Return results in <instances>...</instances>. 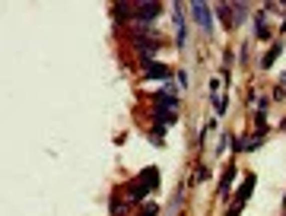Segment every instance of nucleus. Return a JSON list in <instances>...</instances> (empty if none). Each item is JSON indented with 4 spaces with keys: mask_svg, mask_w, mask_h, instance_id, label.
<instances>
[{
    "mask_svg": "<svg viewBox=\"0 0 286 216\" xmlns=\"http://www.w3.org/2000/svg\"><path fill=\"white\" fill-rule=\"evenodd\" d=\"M156 188H159V169L150 166V169H143L134 181H127V201L137 204V207H143L146 197H150Z\"/></svg>",
    "mask_w": 286,
    "mask_h": 216,
    "instance_id": "f257e3e1",
    "label": "nucleus"
},
{
    "mask_svg": "<svg viewBox=\"0 0 286 216\" xmlns=\"http://www.w3.org/2000/svg\"><path fill=\"white\" fill-rule=\"evenodd\" d=\"M172 10V25H175V48L178 51H185L188 48V6L185 3H172L169 6Z\"/></svg>",
    "mask_w": 286,
    "mask_h": 216,
    "instance_id": "f03ea898",
    "label": "nucleus"
},
{
    "mask_svg": "<svg viewBox=\"0 0 286 216\" xmlns=\"http://www.w3.org/2000/svg\"><path fill=\"white\" fill-rule=\"evenodd\" d=\"M143 70H140V76L146 83H172L175 80V67H169V64H162V60H143Z\"/></svg>",
    "mask_w": 286,
    "mask_h": 216,
    "instance_id": "7ed1b4c3",
    "label": "nucleus"
},
{
    "mask_svg": "<svg viewBox=\"0 0 286 216\" xmlns=\"http://www.w3.org/2000/svg\"><path fill=\"white\" fill-rule=\"evenodd\" d=\"M188 10H191V22H194L204 35H213V6L194 0V3H188Z\"/></svg>",
    "mask_w": 286,
    "mask_h": 216,
    "instance_id": "20e7f679",
    "label": "nucleus"
},
{
    "mask_svg": "<svg viewBox=\"0 0 286 216\" xmlns=\"http://www.w3.org/2000/svg\"><path fill=\"white\" fill-rule=\"evenodd\" d=\"M162 16V3H134V22L131 25H146L153 29V22Z\"/></svg>",
    "mask_w": 286,
    "mask_h": 216,
    "instance_id": "39448f33",
    "label": "nucleus"
},
{
    "mask_svg": "<svg viewBox=\"0 0 286 216\" xmlns=\"http://www.w3.org/2000/svg\"><path fill=\"white\" fill-rule=\"evenodd\" d=\"M236 178H239V169H236V162H229L226 169L220 172V185H216V197H220V201H229V188L236 185Z\"/></svg>",
    "mask_w": 286,
    "mask_h": 216,
    "instance_id": "423d86ee",
    "label": "nucleus"
},
{
    "mask_svg": "<svg viewBox=\"0 0 286 216\" xmlns=\"http://www.w3.org/2000/svg\"><path fill=\"white\" fill-rule=\"evenodd\" d=\"M255 185H258V175H255V172H248V175H245V181H242V185H239L236 197H232V204L245 207V204H248V197H251V191H255Z\"/></svg>",
    "mask_w": 286,
    "mask_h": 216,
    "instance_id": "0eeeda50",
    "label": "nucleus"
},
{
    "mask_svg": "<svg viewBox=\"0 0 286 216\" xmlns=\"http://www.w3.org/2000/svg\"><path fill=\"white\" fill-rule=\"evenodd\" d=\"M172 124H178V111L153 105V127H172Z\"/></svg>",
    "mask_w": 286,
    "mask_h": 216,
    "instance_id": "6e6552de",
    "label": "nucleus"
},
{
    "mask_svg": "<svg viewBox=\"0 0 286 216\" xmlns=\"http://www.w3.org/2000/svg\"><path fill=\"white\" fill-rule=\"evenodd\" d=\"M280 54H283V41L277 38L274 45H271V48H267L264 54H261V60H258V67H261V70H271V67L277 64V57H280Z\"/></svg>",
    "mask_w": 286,
    "mask_h": 216,
    "instance_id": "1a4fd4ad",
    "label": "nucleus"
},
{
    "mask_svg": "<svg viewBox=\"0 0 286 216\" xmlns=\"http://www.w3.org/2000/svg\"><path fill=\"white\" fill-rule=\"evenodd\" d=\"M213 13H216V19L223 22V29H236V16H232V3H216L213 6Z\"/></svg>",
    "mask_w": 286,
    "mask_h": 216,
    "instance_id": "9d476101",
    "label": "nucleus"
},
{
    "mask_svg": "<svg viewBox=\"0 0 286 216\" xmlns=\"http://www.w3.org/2000/svg\"><path fill=\"white\" fill-rule=\"evenodd\" d=\"M251 29H255V38L258 41H267L271 38V25H267V13H255V22H251Z\"/></svg>",
    "mask_w": 286,
    "mask_h": 216,
    "instance_id": "9b49d317",
    "label": "nucleus"
},
{
    "mask_svg": "<svg viewBox=\"0 0 286 216\" xmlns=\"http://www.w3.org/2000/svg\"><path fill=\"white\" fill-rule=\"evenodd\" d=\"M261 146H264V140H261V137H255V134H251V137H239V140H236V153H255V150H261Z\"/></svg>",
    "mask_w": 286,
    "mask_h": 216,
    "instance_id": "f8f14e48",
    "label": "nucleus"
},
{
    "mask_svg": "<svg viewBox=\"0 0 286 216\" xmlns=\"http://www.w3.org/2000/svg\"><path fill=\"white\" fill-rule=\"evenodd\" d=\"M210 178H213V172H210V169H207V166H204V162H197V166H194V175H191V178H188V185H191V188H201V185H204V181H210Z\"/></svg>",
    "mask_w": 286,
    "mask_h": 216,
    "instance_id": "ddd939ff",
    "label": "nucleus"
},
{
    "mask_svg": "<svg viewBox=\"0 0 286 216\" xmlns=\"http://www.w3.org/2000/svg\"><path fill=\"white\" fill-rule=\"evenodd\" d=\"M232 16H236V29H239V25H245V19L251 16V3L236 0V3H232Z\"/></svg>",
    "mask_w": 286,
    "mask_h": 216,
    "instance_id": "4468645a",
    "label": "nucleus"
},
{
    "mask_svg": "<svg viewBox=\"0 0 286 216\" xmlns=\"http://www.w3.org/2000/svg\"><path fill=\"white\" fill-rule=\"evenodd\" d=\"M216 156H226V153H236V137H232L229 131H223L220 134V146H216Z\"/></svg>",
    "mask_w": 286,
    "mask_h": 216,
    "instance_id": "2eb2a0df",
    "label": "nucleus"
},
{
    "mask_svg": "<svg viewBox=\"0 0 286 216\" xmlns=\"http://www.w3.org/2000/svg\"><path fill=\"white\" fill-rule=\"evenodd\" d=\"M127 204H131L127 197H121V194H111V201H108V213H111V216H121V213L127 210Z\"/></svg>",
    "mask_w": 286,
    "mask_h": 216,
    "instance_id": "dca6fc26",
    "label": "nucleus"
},
{
    "mask_svg": "<svg viewBox=\"0 0 286 216\" xmlns=\"http://www.w3.org/2000/svg\"><path fill=\"white\" fill-rule=\"evenodd\" d=\"M210 102H213V108H216V118H223L229 111V96L226 92H220V96H210Z\"/></svg>",
    "mask_w": 286,
    "mask_h": 216,
    "instance_id": "f3484780",
    "label": "nucleus"
},
{
    "mask_svg": "<svg viewBox=\"0 0 286 216\" xmlns=\"http://www.w3.org/2000/svg\"><path fill=\"white\" fill-rule=\"evenodd\" d=\"M267 134H271V127H267V115H255V137H261V140H264Z\"/></svg>",
    "mask_w": 286,
    "mask_h": 216,
    "instance_id": "a211bd4d",
    "label": "nucleus"
},
{
    "mask_svg": "<svg viewBox=\"0 0 286 216\" xmlns=\"http://www.w3.org/2000/svg\"><path fill=\"white\" fill-rule=\"evenodd\" d=\"M137 216H159V204H156V201H146Z\"/></svg>",
    "mask_w": 286,
    "mask_h": 216,
    "instance_id": "6ab92c4d",
    "label": "nucleus"
},
{
    "mask_svg": "<svg viewBox=\"0 0 286 216\" xmlns=\"http://www.w3.org/2000/svg\"><path fill=\"white\" fill-rule=\"evenodd\" d=\"M248 45H251V41H242V48H239V64H242V67H248V57H251Z\"/></svg>",
    "mask_w": 286,
    "mask_h": 216,
    "instance_id": "aec40b11",
    "label": "nucleus"
},
{
    "mask_svg": "<svg viewBox=\"0 0 286 216\" xmlns=\"http://www.w3.org/2000/svg\"><path fill=\"white\" fill-rule=\"evenodd\" d=\"M267 108H271V99H267V96H258L255 111H258V115H267Z\"/></svg>",
    "mask_w": 286,
    "mask_h": 216,
    "instance_id": "412c9836",
    "label": "nucleus"
},
{
    "mask_svg": "<svg viewBox=\"0 0 286 216\" xmlns=\"http://www.w3.org/2000/svg\"><path fill=\"white\" fill-rule=\"evenodd\" d=\"M271 102H286V89H283L280 83L274 86V92H271Z\"/></svg>",
    "mask_w": 286,
    "mask_h": 216,
    "instance_id": "4be33fe9",
    "label": "nucleus"
},
{
    "mask_svg": "<svg viewBox=\"0 0 286 216\" xmlns=\"http://www.w3.org/2000/svg\"><path fill=\"white\" fill-rule=\"evenodd\" d=\"M232 64H236V54H232V48H223V67H229V70H232Z\"/></svg>",
    "mask_w": 286,
    "mask_h": 216,
    "instance_id": "5701e85b",
    "label": "nucleus"
},
{
    "mask_svg": "<svg viewBox=\"0 0 286 216\" xmlns=\"http://www.w3.org/2000/svg\"><path fill=\"white\" fill-rule=\"evenodd\" d=\"M175 76H178V86H181V89H188V83H191V80H188V73H185V70H178Z\"/></svg>",
    "mask_w": 286,
    "mask_h": 216,
    "instance_id": "b1692460",
    "label": "nucleus"
},
{
    "mask_svg": "<svg viewBox=\"0 0 286 216\" xmlns=\"http://www.w3.org/2000/svg\"><path fill=\"white\" fill-rule=\"evenodd\" d=\"M242 210H245V207H239V204H232L229 210H226V216H242Z\"/></svg>",
    "mask_w": 286,
    "mask_h": 216,
    "instance_id": "393cba45",
    "label": "nucleus"
},
{
    "mask_svg": "<svg viewBox=\"0 0 286 216\" xmlns=\"http://www.w3.org/2000/svg\"><path fill=\"white\" fill-rule=\"evenodd\" d=\"M280 86H283V89H286V70L280 73Z\"/></svg>",
    "mask_w": 286,
    "mask_h": 216,
    "instance_id": "a878e982",
    "label": "nucleus"
},
{
    "mask_svg": "<svg viewBox=\"0 0 286 216\" xmlns=\"http://www.w3.org/2000/svg\"><path fill=\"white\" fill-rule=\"evenodd\" d=\"M280 131H283V134H286V118H283V121H280Z\"/></svg>",
    "mask_w": 286,
    "mask_h": 216,
    "instance_id": "bb28decb",
    "label": "nucleus"
}]
</instances>
